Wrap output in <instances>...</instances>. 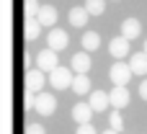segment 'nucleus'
<instances>
[{"instance_id":"21","label":"nucleus","mask_w":147,"mask_h":134,"mask_svg":"<svg viewBox=\"0 0 147 134\" xmlns=\"http://www.w3.org/2000/svg\"><path fill=\"white\" fill-rule=\"evenodd\" d=\"M109 124H111V129H114V132H121V127H124V119H121V111H119V108H114V111H111V116H109Z\"/></svg>"},{"instance_id":"20","label":"nucleus","mask_w":147,"mask_h":134,"mask_svg":"<svg viewBox=\"0 0 147 134\" xmlns=\"http://www.w3.org/2000/svg\"><path fill=\"white\" fill-rule=\"evenodd\" d=\"M39 3L36 0H26V5H23V15H26V21H34L36 15H39Z\"/></svg>"},{"instance_id":"26","label":"nucleus","mask_w":147,"mask_h":134,"mask_svg":"<svg viewBox=\"0 0 147 134\" xmlns=\"http://www.w3.org/2000/svg\"><path fill=\"white\" fill-rule=\"evenodd\" d=\"M142 52H145V54H147V39H145V49H142Z\"/></svg>"},{"instance_id":"22","label":"nucleus","mask_w":147,"mask_h":134,"mask_svg":"<svg viewBox=\"0 0 147 134\" xmlns=\"http://www.w3.org/2000/svg\"><path fill=\"white\" fill-rule=\"evenodd\" d=\"M75 134H98V132H96L93 124H78V132Z\"/></svg>"},{"instance_id":"11","label":"nucleus","mask_w":147,"mask_h":134,"mask_svg":"<svg viewBox=\"0 0 147 134\" xmlns=\"http://www.w3.org/2000/svg\"><path fill=\"white\" fill-rule=\"evenodd\" d=\"M129 67H132L134 75L145 77V75H147V54H145V52H134V54H129Z\"/></svg>"},{"instance_id":"7","label":"nucleus","mask_w":147,"mask_h":134,"mask_svg":"<svg viewBox=\"0 0 147 134\" xmlns=\"http://www.w3.org/2000/svg\"><path fill=\"white\" fill-rule=\"evenodd\" d=\"M129 90H127V85H114V90L109 93V103L114 106V108H124V106H129Z\"/></svg>"},{"instance_id":"14","label":"nucleus","mask_w":147,"mask_h":134,"mask_svg":"<svg viewBox=\"0 0 147 134\" xmlns=\"http://www.w3.org/2000/svg\"><path fill=\"white\" fill-rule=\"evenodd\" d=\"M88 103H90L93 111H106V108L111 106V103H109V93H103V90H90Z\"/></svg>"},{"instance_id":"15","label":"nucleus","mask_w":147,"mask_h":134,"mask_svg":"<svg viewBox=\"0 0 147 134\" xmlns=\"http://www.w3.org/2000/svg\"><path fill=\"white\" fill-rule=\"evenodd\" d=\"M67 18H70V26H75V28H80V26H85V23H88V18H90V13H88V10H85V5H83V8H72Z\"/></svg>"},{"instance_id":"16","label":"nucleus","mask_w":147,"mask_h":134,"mask_svg":"<svg viewBox=\"0 0 147 134\" xmlns=\"http://www.w3.org/2000/svg\"><path fill=\"white\" fill-rule=\"evenodd\" d=\"M72 90L78 93V96H90V77L88 75H75L72 77Z\"/></svg>"},{"instance_id":"18","label":"nucleus","mask_w":147,"mask_h":134,"mask_svg":"<svg viewBox=\"0 0 147 134\" xmlns=\"http://www.w3.org/2000/svg\"><path fill=\"white\" fill-rule=\"evenodd\" d=\"M80 41H83V49H85V52H93V49L101 46V36H98L96 31H85Z\"/></svg>"},{"instance_id":"17","label":"nucleus","mask_w":147,"mask_h":134,"mask_svg":"<svg viewBox=\"0 0 147 134\" xmlns=\"http://www.w3.org/2000/svg\"><path fill=\"white\" fill-rule=\"evenodd\" d=\"M41 28H44V26H41L36 18H34V21H26V26H23V36H26L28 41H36L39 34H41Z\"/></svg>"},{"instance_id":"10","label":"nucleus","mask_w":147,"mask_h":134,"mask_svg":"<svg viewBox=\"0 0 147 134\" xmlns=\"http://www.w3.org/2000/svg\"><path fill=\"white\" fill-rule=\"evenodd\" d=\"M121 36L129 39V41L140 39V36H142V23H140L137 18H127V21H121Z\"/></svg>"},{"instance_id":"24","label":"nucleus","mask_w":147,"mask_h":134,"mask_svg":"<svg viewBox=\"0 0 147 134\" xmlns=\"http://www.w3.org/2000/svg\"><path fill=\"white\" fill-rule=\"evenodd\" d=\"M140 98H142V101H147V77L140 83Z\"/></svg>"},{"instance_id":"13","label":"nucleus","mask_w":147,"mask_h":134,"mask_svg":"<svg viewBox=\"0 0 147 134\" xmlns=\"http://www.w3.org/2000/svg\"><path fill=\"white\" fill-rule=\"evenodd\" d=\"M96 111L90 108V103H75L72 106V119H75V124H90V116H93Z\"/></svg>"},{"instance_id":"2","label":"nucleus","mask_w":147,"mask_h":134,"mask_svg":"<svg viewBox=\"0 0 147 134\" xmlns=\"http://www.w3.org/2000/svg\"><path fill=\"white\" fill-rule=\"evenodd\" d=\"M34 108H36L39 116H52V114L57 111V98H54V93H39L36 101H34Z\"/></svg>"},{"instance_id":"23","label":"nucleus","mask_w":147,"mask_h":134,"mask_svg":"<svg viewBox=\"0 0 147 134\" xmlns=\"http://www.w3.org/2000/svg\"><path fill=\"white\" fill-rule=\"evenodd\" d=\"M26 134H47V132H44L41 124H28V127H26Z\"/></svg>"},{"instance_id":"8","label":"nucleus","mask_w":147,"mask_h":134,"mask_svg":"<svg viewBox=\"0 0 147 134\" xmlns=\"http://www.w3.org/2000/svg\"><path fill=\"white\" fill-rule=\"evenodd\" d=\"M109 52H111V57H116V59H124V57H129V54H132L129 39H124V36H116V39H111V44H109Z\"/></svg>"},{"instance_id":"3","label":"nucleus","mask_w":147,"mask_h":134,"mask_svg":"<svg viewBox=\"0 0 147 134\" xmlns=\"http://www.w3.org/2000/svg\"><path fill=\"white\" fill-rule=\"evenodd\" d=\"M109 75H111V83H114V85H127L134 72H132L129 62H121V59H119V62H114V67H111Z\"/></svg>"},{"instance_id":"6","label":"nucleus","mask_w":147,"mask_h":134,"mask_svg":"<svg viewBox=\"0 0 147 134\" xmlns=\"http://www.w3.org/2000/svg\"><path fill=\"white\" fill-rule=\"evenodd\" d=\"M36 67L41 70V72H52L54 67H59L57 65V52L54 49H44V52H39V57H36Z\"/></svg>"},{"instance_id":"4","label":"nucleus","mask_w":147,"mask_h":134,"mask_svg":"<svg viewBox=\"0 0 147 134\" xmlns=\"http://www.w3.org/2000/svg\"><path fill=\"white\" fill-rule=\"evenodd\" d=\"M47 83H49V80H47V72H41L39 67H36V70H28V75H26V90H28V93L39 96Z\"/></svg>"},{"instance_id":"5","label":"nucleus","mask_w":147,"mask_h":134,"mask_svg":"<svg viewBox=\"0 0 147 134\" xmlns=\"http://www.w3.org/2000/svg\"><path fill=\"white\" fill-rule=\"evenodd\" d=\"M47 44H49V49L62 52V49H67L70 36H67V31H62V28H49V34H47Z\"/></svg>"},{"instance_id":"25","label":"nucleus","mask_w":147,"mask_h":134,"mask_svg":"<svg viewBox=\"0 0 147 134\" xmlns=\"http://www.w3.org/2000/svg\"><path fill=\"white\" fill-rule=\"evenodd\" d=\"M103 134H119V132H114V129H109V132H103Z\"/></svg>"},{"instance_id":"12","label":"nucleus","mask_w":147,"mask_h":134,"mask_svg":"<svg viewBox=\"0 0 147 134\" xmlns=\"http://www.w3.org/2000/svg\"><path fill=\"white\" fill-rule=\"evenodd\" d=\"M36 21H39L41 26H47V28H54V23H57V8H54V5H41Z\"/></svg>"},{"instance_id":"9","label":"nucleus","mask_w":147,"mask_h":134,"mask_svg":"<svg viewBox=\"0 0 147 134\" xmlns=\"http://www.w3.org/2000/svg\"><path fill=\"white\" fill-rule=\"evenodd\" d=\"M90 54L88 52H78L72 59H70V70L75 72V75H88V70H90Z\"/></svg>"},{"instance_id":"1","label":"nucleus","mask_w":147,"mask_h":134,"mask_svg":"<svg viewBox=\"0 0 147 134\" xmlns=\"http://www.w3.org/2000/svg\"><path fill=\"white\" fill-rule=\"evenodd\" d=\"M72 70L70 67H54L49 75H47V80H49V85L54 88V90H65V88H72Z\"/></svg>"},{"instance_id":"19","label":"nucleus","mask_w":147,"mask_h":134,"mask_svg":"<svg viewBox=\"0 0 147 134\" xmlns=\"http://www.w3.org/2000/svg\"><path fill=\"white\" fill-rule=\"evenodd\" d=\"M85 10L90 15H101L106 10V0H85Z\"/></svg>"}]
</instances>
